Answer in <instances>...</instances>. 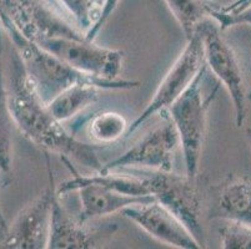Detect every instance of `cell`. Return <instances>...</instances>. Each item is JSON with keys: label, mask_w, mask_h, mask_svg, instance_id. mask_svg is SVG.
I'll return each mask as SVG.
<instances>
[{"label": "cell", "mask_w": 251, "mask_h": 249, "mask_svg": "<svg viewBox=\"0 0 251 249\" xmlns=\"http://www.w3.org/2000/svg\"><path fill=\"white\" fill-rule=\"evenodd\" d=\"M8 105L18 129L34 145L45 152H54L70 161L74 159L94 172H101L104 163L98 157L94 146L77 140L64 129L63 122L52 116L48 105L36 92L18 52L13 55Z\"/></svg>", "instance_id": "1"}, {"label": "cell", "mask_w": 251, "mask_h": 249, "mask_svg": "<svg viewBox=\"0 0 251 249\" xmlns=\"http://www.w3.org/2000/svg\"><path fill=\"white\" fill-rule=\"evenodd\" d=\"M9 36L14 41L23 66L33 82L38 95L45 104H49L64 90L79 84H88L100 90H133L140 86V81L126 79H102L85 74L47 51L38 44L25 39L15 27L3 23Z\"/></svg>", "instance_id": "2"}, {"label": "cell", "mask_w": 251, "mask_h": 249, "mask_svg": "<svg viewBox=\"0 0 251 249\" xmlns=\"http://www.w3.org/2000/svg\"><path fill=\"white\" fill-rule=\"evenodd\" d=\"M207 66L204 64L189 88L174 104L165 110L174 122L180 138V148L185 162V173L199 177L200 161L207 129V113L220 89L216 82L210 91L205 89Z\"/></svg>", "instance_id": "3"}, {"label": "cell", "mask_w": 251, "mask_h": 249, "mask_svg": "<svg viewBox=\"0 0 251 249\" xmlns=\"http://www.w3.org/2000/svg\"><path fill=\"white\" fill-rule=\"evenodd\" d=\"M123 170L131 171L140 176L147 183L150 195L175 214L204 248L205 232L201 223L202 196L199 177L191 178L186 173L177 175L174 171L163 172L139 168Z\"/></svg>", "instance_id": "4"}, {"label": "cell", "mask_w": 251, "mask_h": 249, "mask_svg": "<svg viewBox=\"0 0 251 249\" xmlns=\"http://www.w3.org/2000/svg\"><path fill=\"white\" fill-rule=\"evenodd\" d=\"M0 19L38 45L52 38H85L63 9L47 0H0Z\"/></svg>", "instance_id": "5"}, {"label": "cell", "mask_w": 251, "mask_h": 249, "mask_svg": "<svg viewBox=\"0 0 251 249\" xmlns=\"http://www.w3.org/2000/svg\"><path fill=\"white\" fill-rule=\"evenodd\" d=\"M204 44V60L207 70L226 89L235 110V123L240 129L248 116V91L244 84L239 60L234 49L221 35L218 23L209 19L199 27Z\"/></svg>", "instance_id": "6"}, {"label": "cell", "mask_w": 251, "mask_h": 249, "mask_svg": "<svg viewBox=\"0 0 251 249\" xmlns=\"http://www.w3.org/2000/svg\"><path fill=\"white\" fill-rule=\"evenodd\" d=\"M204 64V44L199 29L198 33L188 39L184 50L180 52L175 63L171 65L169 71L161 80L160 85L157 86L148 106L135 118V121L129 125L125 137H129L156 113H161L174 104L189 88Z\"/></svg>", "instance_id": "7"}, {"label": "cell", "mask_w": 251, "mask_h": 249, "mask_svg": "<svg viewBox=\"0 0 251 249\" xmlns=\"http://www.w3.org/2000/svg\"><path fill=\"white\" fill-rule=\"evenodd\" d=\"M163 121L144 135L138 142L127 148L124 154L104 164L102 171L123 168L139 170L174 171L176 151L180 147L179 134L166 111L161 113ZM101 171V172H102Z\"/></svg>", "instance_id": "8"}, {"label": "cell", "mask_w": 251, "mask_h": 249, "mask_svg": "<svg viewBox=\"0 0 251 249\" xmlns=\"http://www.w3.org/2000/svg\"><path fill=\"white\" fill-rule=\"evenodd\" d=\"M49 187L43 191L33 202L26 204L11 225L6 226L0 248L8 249H44L48 248L51 218L52 198L56 193L54 186L49 156L47 152Z\"/></svg>", "instance_id": "9"}, {"label": "cell", "mask_w": 251, "mask_h": 249, "mask_svg": "<svg viewBox=\"0 0 251 249\" xmlns=\"http://www.w3.org/2000/svg\"><path fill=\"white\" fill-rule=\"evenodd\" d=\"M39 46L85 74L114 80L119 79L122 71V50L99 46L85 38H52L40 43Z\"/></svg>", "instance_id": "10"}, {"label": "cell", "mask_w": 251, "mask_h": 249, "mask_svg": "<svg viewBox=\"0 0 251 249\" xmlns=\"http://www.w3.org/2000/svg\"><path fill=\"white\" fill-rule=\"evenodd\" d=\"M122 214L161 243L180 249L202 248L181 221L156 200L129 205Z\"/></svg>", "instance_id": "11"}, {"label": "cell", "mask_w": 251, "mask_h": 249, "mask_svg": "<svg viewBox=\"0 0 251 249\" xmlns=\"http://www.w3.org/2000/svg\"><path fill=\"white\" fill-rule=\"evenodd\" d=\"M80 200V213L77 219L85 225L89 221L118 213L129 205L155 201L154 196H130L95 183H84L77 187Z\"/></svg>", "instance_id": "12"}, {"label": "cell", "mask_w": 251, "mask_h": 249, "mask_svg": "<svg viewBox=\"0 0 251 249\" xmlns=\"http://www.w3.org/2000/svg\"><path fill=\"white\" fill-rule=\"evenodd\" d=\"M214 195L211 218L251 227V182L248 178L229 176L214 187Z\"/></svg>", "instance_id": "13"}, {"label": "cell", "mask_w": 251, "mask_h": 249, "mask_svg": "<svg viewBox=\"0 0 251 249\" xmlns=\"http://www.w3.org/2000/svg\"><path fill=\"white\" fill-rule=\"evenodd\" d=\"M77 218L64 208L60 197L55 193L52 198L50 218L49 249H91L97 248V236L84 227Z\"/></svg>", "instance_id": "14"}, {"label": "cell", "mask_w": 251, "mask_h": 249, "mask_svg": "<svg viewBox=\"0 0 251 249\" xmlns=\"http://www.w3.org/2000/svg\"><path fill=\"white\" fill-rule=\"evenodd\" d=\"M165 3L186 40L198 33L202 23L213 19L214 14L223 6L215 0H165Z\"/></svg>", "instance_id": "15"}, {"label": "cell", "mask_w": 251, "mask_h": 249, "mask_svg": "<svg viewBox=\"0 0 251 249\" xmlns=\"http://www.w3.org/2000/svg\"><path fill=\"white\" fill-rule=\"evenodd\" d=\"M99 88L79 84L64 90L49 102L50 113L60 122L68 121L99 100Z\"/></svg>", "instance_id": "16"}, {"label": "cell", "mask_w": 251, "mask_h": 249, "mask_svg": "<svg viewBox=\"0 0 251 249\" xmlns=\"http://www.w3.org/2000/svg\"><path fill=\"white\" fill-rule=\"evenodd\" d=\"M127 129V121L122 113L115 111H101L91 116L86 131L94 143L111 145L125 136Z\"/></svg>", "instance_id": "17"}, {"label": "cell", "mask_w": 251, "mask_h": 249, "mask_svg": "<svg viewBox=\"0 0 251 249\" xmlns=\"http://www.w3.org/2000/svg\"><path fill=\"white\" fill-rule=\"evenodd\" d=\"M10 109L8 105V91L4 88L3 74L0 68V172L10 175L13 162V129Z\"/></svg>", "instance_id": "18"}, {"label": "cell", "mask_w": 251, "mask_h": 249, "mask_svg": "<svg viewBox=\"0 0 251 249\" xmlns=\"http://www.w3.org/2000/svg\"><path fill=\"white\" fill-rule=\"evenodd\" d=\"M58 3L86 35L99 23L106 0H58Z\"/></svg>", "instance_id": "19"}, {"label": "cell", "mask_w": 251, "mask_h": 249, "mask_svg": "<svg viewBox=\"0 0 251 249\" xmlns=\"http://www.w3.org/2000/svg\"><path fill=\"white\" fill-rule=\"evenodd\" d=\"M221 247L225 249H251V227L227 222L219 229Z\"/></svg>", "instance_id": "20"}, {"label": "cell", "mask_w": 251, "mask_h": 249, "mask_svg": "<svg viewBox=\"0 0 251 249\" xmlns=\"http://www.w3.org/2000/svg\"><path fill=\"white\" fill-rule=\"evenodd\" d=\"M122 0H106V3H105L104 9H102L101 17H100L99 23H98L97 26L93 29L91 31H89L88 34L85 35V39L89 41H95V38L98 36V34L100 33V30L102 29V26L105 25V23L108 22L109 18L113 15V13L115 11V9L118 8L119 3H120Z\"/></svg>", "instance_id": "21"}, {"label": "cell", "mask_w": 251, "mask_h": 249, "mask_svg": "<svg viewBox=\"0 0 251 249\" xmlns=\"http://www.w3.org/2000/svg\"><path fill=\"white\" fill-rule=\"evenodd\" d=\"M251 6V0H235L234 3L230 4V5H223L221 11H223L225 15H235V14H239L241 11H244L245 9L250 8Z\"/></svg>", "instance_id": "22"}, {"label": "cell", "mask_w": 251, "mask_h": 249, "mask_svg": "<svg viewBox=\"0 0 251 249\" xmlns=\"http://www.w3.org/2000/svg\"><path fill=\"white\" fill-rule=\"evenodd\" d=\"M246 137H248L249 146H250V150H251V126L246 129Z\"/></svg>", "instance_id": "23"}, {"label": "cell", "mask_w": 251, "mask_h": 249, "mask_svg": "<svg viewBox=\"0 0 251 249\" xmlns=\"http://www.w3.org/2000/svg\"><path fill=\"white\" fill-rule=\"evenodd\" d=\"M6 229V226H1L0 225V243L3 241V237H4V233H5Z\"/></svg>", "instance_id": "24"}, {"label": "cell", "mask_w": 251, "mask_h": 249, "mask_svg": "<svg viewBox=\"0 0 251 249\" xmlns=\"http://www.w3.org/2000/svg\"><path fill=\"white\" fill-rule=\"evenodd\" d=\"M0 225L8 226V225H6V222H5V219H4V216H3V213H1V211H0Z\"/></svg>", "instance_id": "25"}, {"label": "cell", "mask_w": 251, "mask_h": 249, "mask_svg": "<svg viewBox=\"0 0 251 249\" xmlns=\"http://www.w3.org/2000/svg\"><path fill=\"white\" fill-rule=\"evenodd\" d=\"M248 100H250L251 101V89L248 91Z\"/></svg>", "instance_id": "26"}]
</instances>
